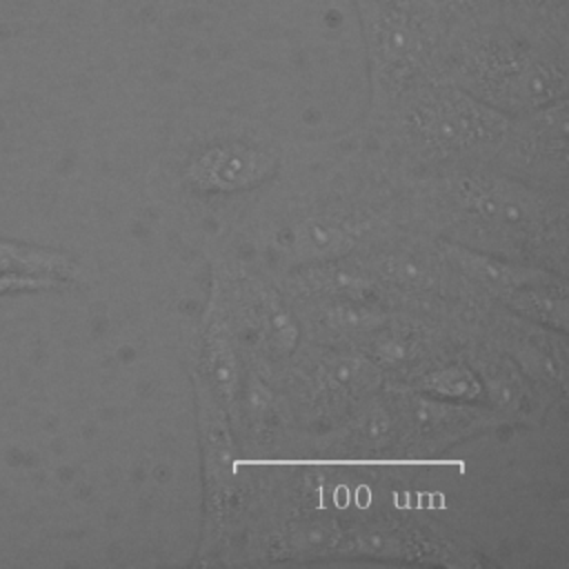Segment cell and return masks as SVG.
I'll list each match as a JSON object with an SVG mask.
<instances>
[{
	"instance_id": "obj_1",
	"label": "cell",
	"mask_w": 569,
	"mask_h": 569,
	"mask_svg": "<svg viewBox=\"0 0 569 569\" xmlns=\"http://www.w3.org/2000/svg\"><path fill=\"white\" fill-rule=\"evenodd\" d=\"M567 13L445 16L436 76L498 107L533 109L565 89Z\"/></svg>"
},
{
	"instance_id": "obj_2",
	"label": "cell",
	"mask_w": 569,
	"mask_h": 569,
	"mask_svg": "<svg viewBox=\"0 0 569 569\" xmlns=\"http://www.w3.org/2000/svg\"><path fill=\"white\" fill-rule=\"evenodd\" d=\"M445 16H473L496 11L567 13V0H436Z\"/></svg>"
},
{
	"instance_id": "obj_3",
	"label": "cell",
	"mask_w": 569,
	"mask_h": 569,
	"mask_svg": "<svg viewBox=\"0 0 569 569\" xmlns=\"http://www.w3.org/2000/svg\"><path fill=\"white\" fill-rule=\"evenodd\" d=\"M62 284H64V280H62V278H53V276L0 271V298H4V296H22V293L53 291V289H60Z\"/></svg>"
},
{
	"instance_id": "obj_4",
	"label": "cell",
	"mask_w": 569,
	"mask_h": 569,
	"mask_svg": "<svg viewBox=\"0 0 569 569\" xmlns=\"http://www.w3.org/2000/svg\"><path fill=\"white\" fill-rule=\"evenodd\" d=\"M353 2V0H349ZM369 2H389V4H402V7H440L436 0H369ZM442 9V7H440Z\"/></svg>"
}]
</instances>
